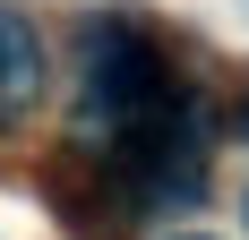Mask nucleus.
<instances>
[{
    "label": "nucleus",
    "mask_w": 249,
    "mask_h": 240,
    "mask_svg": "<svg viewBox=\"0 0 249 240\" xmlns=\"http://www.w3.org/2000/svg\"><path fill=\"white\" fill-rule=\"evenodd\" d=\"M172 103V69L138 26L103 17L86 34V129H146Z\"/></svg>",
    "instance_id": "nucleus-1"
},
{
    "label": "nucleus",
    "mask_w": 249,
    "mask_h": 240,
    "mask_svg": "<svg viewBox=\"0 0 249 240\" xmlns=\"http://www.w3.org/2000/svg\"><path fill=\"white\" fill-rule=\"evenodd\" d=\"M35 86H43V43L18 9H0V112H26Z\"/></svg>",
    "instance_id": "nucleus-2"
},
{
    "label": "nucleus",
    "mask_w": 249,
    "mask_h": 240,
    "mask_svg": "<svg viewBox=\"0 0 249 240\" xmlns=\"http://www.w3.org/2000/svg\"><path fill=\"white\" fill-rule=\"evenodd\" d=\"M241 129H249V112H241Z\"/></svg>",
    "instance_id": "nucleus-3"
}]
</instances>
